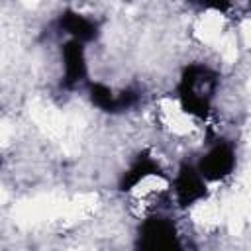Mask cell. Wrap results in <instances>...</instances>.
Instances as JSON below:
<instances>
[{
  "mask_svg": "<svg viewBox=\"0 0 251 251\" xmlns=\"http://www.w3.org/2000/svg\"><path fill=\"white\" fill-rule=\"evenodd\" d=\"M218 88L216 73L204 65H190L178 80V106L194 120H206L212 112V100Z\"/></svg>",
  "mask_w": 251,
  "mask_h": 251,
  "instance_id": "6da1fadb",
  "label": "cell"
},
{
  "mask_svg": "<svg viewBox=\"0 0 251 251\" xmlns=\"http://www.w3.org/2000/svg\"><path fill=\"white\" fill-rule=\"evenodd\" d=\"M135 251H184V245L169 218L149 216L141 224Z\"/></svg>",
  "mask_w": 251,
  "mask_h": 251,
  "instance_id": "7a4b0ae2",
  "label": "cell"
},
{
  "mask_svg": "<svg viewBox=\"0 0 251 251\" xmlns=\"http://www.w3.org/2000/svg\"><path fill=\"white\" fill-rule=\"evenodd\" d=\"M194 167L206 182L226 180L235 169V149L227 141H218L202 155V159Z\"/></svg>",
  "mask_w": 251,
  "mask_h": 251,
  "instance_id": "3957f363",
  "label": "cell"
},
{
  "mask_svg": "<svg viewBox=\"0 0 251 251\" xmlns=\"http://www.w3.org/2000/svg\"><path fill=\"white\" fill-rule=\"evenodd\" d=\"M173 192H175V200L180 208H190L198 202H202L208 194V182L198 175L194 165H180L175 180H173Z\"/></svg>",
  "mask_w": 251,
  "mask_h": 251,
  "instance_id": "277c9868",
  "label": "cell"
},
{
  "mask_svg": "<svg viewBox=\"0 0 251 251\" xmlns=\"http://www.w3.org/2000/svg\"><path fill=\"white\" fill-rule=\"evenodd\" d=\"M153 176H163V169L159 165V161L151 155V153H141L135 157V161L126 169V173L122 175L120 180V190L122 192H133L139 184H143L145 180L153 178Z\"/></svg>",
  "mask_w": 251,
  "mask_h": 251,
  "instance_id": "5b68a950",
  "label": "cell"
},
{
  "mask_svg": "<svg viewBox=\"0 0 251 251\" xmlns=\"http://www.w3.org/2000/svg\"><path fill=\"white\" fill-rule=\"evenodd\" d=\"M61 61H63V84L67 88H73L86 78V55L82 43L67 39V43L61 49Z\"/></svg>",
  "mask_w": 251,
  "mask_h": 251,
  "instance_id": "8992f818",
  "label": "cell"
},
{
  "mask_svg": "<svg viewBox=\"0 0 251 251\" xmlns=\"http://www.w3.org/2000/svg\"><path fill=\"white\" fill-rule=\"evenodd\" d=\"M88 94H90V100L96 108H100L104 112H112V114L124 112L135 104V94L131 90L116 92L102 82H92L88 88Z\"/></svg>",
  "mask_w": 251,
  "mask_h": 251,
  "instance_id": "52a82bcc",
  "label": "cell"
},
{
  "mask_svg": "<svg viewBox=\"0 0 251 251\" xmlns=\"http://www.w3.org/2000/svg\"><path fill=\"white\" fill-rule=\"evenodd\" d=\"M59 27L69 37V41H76L82 45L90 43L98 35L96 22L82 14H76V12H65L59 18Z\"/></svg>",
  "mask_w": 251,
  "mask_h": 251,
  "instance_id": "ba28073f",
  "label": "cell"
}]
</instances>
